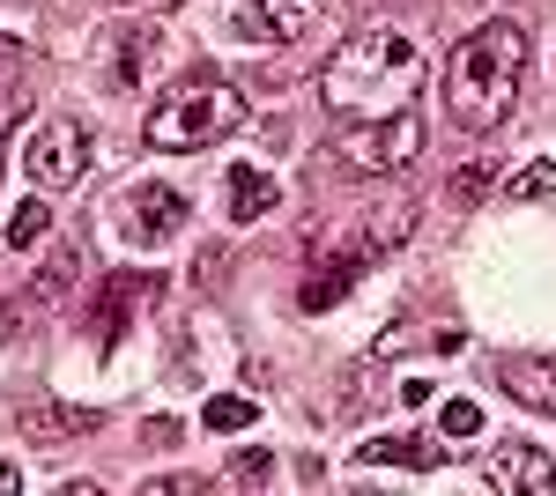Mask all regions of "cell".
<instances>
[{
    "label": "cell",
    "mask_w": 556,
    "mask_h": 496,
    "mask_svg": "<svg viewBox=\"0 0 556 496\" xmlns=\"http://www.w3.org/2000/svg\"><path fill=\"white\" fill-rule=\"evenodd\" d=\"M238 119H245V89H238V82H223V75H186L178 89H164V97L149 104L141 133H149V149H172V156H186V149H208V141H223Z\"/></svg>",
    "instance_id": "cell-3"
},
{
    "label": "cell",
    "mask_w": 556,
    "mask_h": 496,
    "mask_svg": "<svg viewBox=\"0 0 556 496\" xmlns=\"http://www.w3.org/2000/svg\"><path fill=\"white\" fill-rule=\"evenodd\" d=\"M8 489H23V467H0V496Z\"/></svg>",
    "instance_id": "cell-25"
},
{
    "label": "cell",
    "mask_w": 556,
    "mask_h": 496,
    "mask_svg": "<svg viewBox=\"0 0 556 496\" xmlns=\"http://www.w3.org/2000/svg\"><path fill=\"white\" fill-rule=\"evenodd\" d=\"M430 75V52L401 23H379V30H356L327 52V67H319V104L334 112V119H386V112H408L416 104V89Z\"/></svg>",
    "instance_id": "cell-1"
},
{
    "label": "cell",
    "mask_w": 556,
    "mask_h": 496,
    "mask_svg": "<svg viewBox=\"0 0 556 496\" xmlns=\"http://www.w3.org/2000/svg\"><path fill=\"white\" fill-rule=\"evenodd\" d=\"M505 193H513V201H542V193H556V164H527V170H513V178H505Z\"/></svg>",
    "instance_id": "cell-18"
},
{
    "label": "cell",
    "mask_w": 556,
    "mask_h": 496,
    "mask_svg": "<svg viewBox=\"0 0 556 496\" xmlns=\"http://www.w3.org/2000/svg\"><path fill=\"white\" fill-rule=\"evenodd\" d=\"M275 474V459L267 453H238V482H267Z\"/></svg>",
    "instance_id": "cell-22"
},
{
    "label": "cell",
    "mask_w": 556,
    "mask_h": 496,
    "mask_svg": "<svg viewBox=\"0 0 556 496\" xmlns=\"http://www.w3.org/2000/svg\"><path fill=\"white\" fill-rule=\"evenodd\" d=\"M119 8H156V0H119Z\"/></svg>",
    "instance_id": "cell-26"
},
{
    "label": "cell",
    "mask_w": 556,
    "mask_h": 496,
    "mask_svg": "<svg viewBox=\"0 0 556 496\" xmlns=\"http://www.w3.org/2000/svg\"><path fill=\"white\" fill-rule=\"evenodd\" d=\"M23 112H30V89H0V164H8V141H15Z\"/></svg>",
    "instance_id": "cell-19"
},
{
    "label": "cell",
    "mask_w": 556,
    "mask_h": 496,
    "mask_svg": "<svg viewBox=\"0 0 556 496\" xmlns=\"http://www.w3.org/2000/svg\"><path fill=\"white\" fill-rule=\"evenodd\" d=\"M424 149L416 112H386V119H349L342 126V164L349 170H408Z\"/></svg>",
    "instance_id": "cell-4"
},
{
    "label": "cell",
    "mask_w": 556,
    "mask_h": 496,
    "mask_svg": "<svg viewBox=\"0 0 556 496\" xmlns=\"http://www.w3.org/2000/svg\"><path fill=\"white\" fill-rule=\"evenodd\" d=\"M223 201H230V222H260V215H275V207H282V186H275L267 170H253V164H230Z\"/></svg>",
    "instance_id": "cell-13"
},
{
    "label": "cell",
    "mask_w": 556,
    "mask_h": 496,
    "mask_svg": "<svg viewBox=\"0 0 556 496\" xmlns=\"http://www.w3.org/2000/svg\"><path fill=\"white\" fill-rule=\"evenodd\" d=\"M201 422H208L215 437H238V430H253V422H260V408L245 400V393H215L208 408H201Z\"/></svg>",
    "instance_id": "cell-15"
},
{
    "label": "cell",
    "mask_w": 556,
    "mask_h": 496,
    "mask_svg": "<svg viewBox=\"0 0 556 496\" xmlns=\"http://www.w3.org/2000/svg\"><path fill=\"white\" fill-rule=\"evenodd\" d=\"M497 186V164H468V170H453V201H482Z\"/></svg>",
    "instance_id": "cell-20"
},
{
    "label": "cell",
    "mask_w": 556,
    "mask_h": 496,
    "mask_svg": "<svg viewBox=\"0 0 556 496\" xmlns=\"http://www.w3.org/2000/svg\"><path fill=\"white\" fill-rule=\"evenodd\" d=\"M497 378H505V393H513V400L556 415V356H505Z\"/></svg>",
    "instance_id": "cell-12"
},
{
    "label": "cell",
    "mask_w": 556,
    "mask_h": 496,
    "mask_svg": "<svg viewBox=\"0 0 556 496\" xmlns=\"http://www.w3.org/2000/svg\"><path fill=\"white\" fill-rule=\"evenodd\" d=\"M304 23H312L304 0H238L230 8V38H245V44H290L304 38Z\"/></svg>",
    "instance_id": "cell-8"
},
{
    "label": "cell",
    "mask_w": 556,
    "mask_h": 496,
    "mask_svg": "<svg viewBox=\"0 0 556 496\" xmlns=\"http://www.w3.org/2000/svg\"><path fill=\"white\" fill-rule=\"evenodd\" d=\"M23 422V437H38V445H67V437H89L97 430V408H67V400H23L15 408Z\"/></svg>",
    "instance_id": "cell-11"
},
{
    "label": "cell",
    "mask_w": 556,
    "mask_h": 496,
    "mask_svg": "<svg viewBox=\"0 0 556 496\" xmlns=\"http://www.w3.org/2000/svg\"><path fill=\"white\" fill-rule=\"evenodd\" d=\"M75 275H83V252H67V245H60L52 259H45V275L30 282V296H23V304H45V296H60L67 282H75Z\"/></svg>",
    "instance_id": "cell-16"
},
{
    "label": "cell",
    "mask_w": 556,
    "mask_h": 496,
    "mask_svg": "<svg viewBox=\"0 0 556 496\" xmlns=\"http://www.w3.org/2000/svg\"><path fill=\"white\" fill-rule=\"evenodd\" d=\"M438 422H445V437H475V430H482V408H475V400H445Z\"/></svg>",
    "instance_id": "cell-21"
},
{
    "label": "cell",
    "mask_w": 556,
    "mask_h": 496,
    "mask_svg": "<svg viewBox=\"0 0 556 496\" xmlns=\"http://www.w3.org/2000/svg\"><path fill=\"white\" fill-rule=\"evenodd\" d=\"M0 319H8V296H0Z\"/></svg>",
    "instance_id": "cell-27"
},
{
    "label": "cell",
    "mask_w": 556,
    "mask_h": 496,
    "mask_svg": "<svg viewBox=\"0 0 556 496\" xmlns=\"http://www.w3.org/2000/svg\"><path fill=\"white\" fill-rule=\"evenodd\" d=\"M119 207H127V238L134 245H164V238L186 230V193H172V186H134Z\"/></svg>",
    "instance_id": "cell-9"
},
{
    "label": "cell",
    "mask_w": 556,
    "mask_h": 496,
    "mask_svg": "<svg viewBox=\"0 0 556 496\" xmlns=\"http://www.w3.org/2000/svg\"><path fill=\"white\" fill-rule=\"evenodd\" d=\"M201 489V474H164V482H149V496H193Z\"/></svg>",
    "instance_id": "cell-23"
},
{
    "label": "cell",
    "mask_w": 556,
    "mask_h": 496,
    "mask_svg": "<svg viewBox=\"0 0 556 496\" xmlns=\"http://www.w3.org/2000/svg\"><path fill=\"white\" fill-rule=\"evenodd\" d=\"M8 67H23V38H8V30H0V75H8Z\"/></svg>",
    "instance_id": "cell-24"
},
{
    "label": "cell",
    "mask_w": 556,
    "mask_h": 496,
    "mask_svg": "<svg viewBox=\"0 0 556 496\" xmlns=\"http://www.w3.org/2000/svg\"><path fill=\"white\" fill-rule=\"evenodd\" d=\"M149 60H156V30H149V23L112 30V38H104V89H119V97L141 89V67H149Z\"/></svg>",
    "instance_id": "cell-10"
},
{
    "label": "cell",
    "mask_w": 556,
    "mask_h": 496,
    "mask_svg": "<svg viewBox=\"0 0 556 496\" xmlns=\"http://www.w3.org/2000/svg\"><path fill=\"white\" fill-rule=\"evenodd\" d=\"M482 482L497 496H556V459L542 445H527V437H497L482 453Z\"/></svg>",
    "instance_id": "cell-6"
},
{
    "label": "cell",
    "mask_w": 556,
    "mask_h": 496,
    "mask_svg": "<svg viewBox=\"0 0 556 496\" xmlns=\"http://www.w3.org/2000/svg\"><path fill=\"white\" fill-rule=\"evenodd\" d=\"M89 126L83 119H45L38 133H30V149H23V170L38 178V186H75L89 170Z\"/></svg>",
    "instance_id": "cell-5"
},
{
    "label": "cell",
    "mask_w": 556,
    "mask_h": 496,
    "mask_svg": "<svg viewBox=\"0 0 556 496\" xmlns=\"http://www.w3.org/2000/svg\"><path fill=\"white\" fill-rule=\"evenodd\" d=\"M371 259H379V252H371L364 238H356V230H349L342 245H327L319 259H312V275H304L298 304H304V311H327V304H342V296L356 290V275H364Z\"/></svg>",
    "instance_id": "cell-7"
},
{
    "label": "cell",
    "mask_w": 556,
    "mask_h": 496,
    "mask_svg": "<svg viewBox=\"0 0 556 496\" xmlns=\"http://www.w3.org/2000/svg\"><path fill=\"white\" fill-rule=\"evenodd\" d=\"M364 467H445V445H430L424 430H386L364 445Z\"/></svg>",
    "instance_id": "cell-14"
},
{
    "label": "cell",
    "mask_w": 556,
    "mask_h": 496,
    "mask_svg": "<svg viewBox=\"0 0 556 496\" xmlns=\"http://www.w3.org/2000/svg\"><path fill=\"white\" fill-rule=\"evenodd\" d=\"M519 75H527V30H519L513 15H490L445 60V112L468 126V133H490V126H505V112H513Z\"/></svg>",
    "instance_id": "cell-2"
},
{
    "label": "cell",
    "mask_w": 556,
    "mask_h": 496,
    "mask_svg": "<svg viewBox=\"0 0 556 496\" xmlns=\"http://www.w3.org/2000/svg\"><path fill=\"white\" fill-rule=\"evenodd\" d=\"M45 230H52V207H45V201H23L15 215H8V245H15V252H23V245H38Z\"/></svg>",
    "instance_id": "cell-17"
}]
</instances>
